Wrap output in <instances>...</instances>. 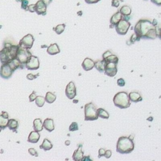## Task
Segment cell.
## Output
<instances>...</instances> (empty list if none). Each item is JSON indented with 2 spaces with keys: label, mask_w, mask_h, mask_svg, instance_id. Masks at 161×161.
<instances>
[{
  "label": "cell",
  "mask_w": 161,
  "mask_h": 161,
  "mask_svg": "<svg viewBox=\"0 0 161 161\" xmlns=\"http://www.w3.org/2000/svg\"><path fill=\"white\" fill-rule=\"evenodd\" d=\"M130 23L125 19L121 20L115 26L116 31H117V33L120 35H125L130 27Z\"/></svg>",
  "instance_id": "obj_7"
},
{
  "label": "cell",
  "mask_w": 161,
  "mask_h": 161,
  "mask_svg": "<svg viewBox=\"0 0 161 161\" xmlns=\"http://www.w3.org/2000/svg\"><path fill=\"white\" fill-rule=\"evenodd\" d=\"M8 122V118L3 117L2 115H0V127H2V130H4L7 127V124Z\"/></svg>",
  "instance_id": "obj_32"
},
{
  "label": "cell",
  "mask_w": 161,
  "mask_h": 161,
  "mask_svg": "<svg viewBox=\"0 0 161 161\" xmlns=\"http://www.w3.org/2000/svg\"><path fill=\"white\" fill-rule=\"evenodd\" d=\"M33 127L35 131L36 132H41L42 131L43 127V123L40 118H36L35 119L33 123Z\"/></svg>",
  "instance_id": "obj_21"
},
{
  "label": "cell",
  "mask_w": 161,
  "mask_h": 161,
  "mask_svg": "<svg viewBox=\"0 0 161 161\" xmlns=\"http://www.w3.org/2000/svg\"><path fill=\"white\" fill-rule=\"evenodd\" d=\"M47 53L50 56H54L59 53L60 52V50L58 46V45L57 43H52L51 44L50 46L47 47Z\"/></svg>",
  "instance_id": "obj_16"
},
{
  "label": "cell",
  "mask_w": 161,
  "mask_h": 161,
  "mask_svg": "<svg viewBox=\"0 0 161 161\" xmlns=\"http://www.w3.org/2000/svg\"><path fill=\"white\" fill-rule=\"evenodd\" d=\"M135 33L140 39H156L159 33V30H157V26L153 25L152 22L149 19H143L140 20L134 28Z\"/></svg>",
  "instance_id": "obj_1"
},
{
  "label": "cell",
  "mask_w": 161,
  "mask_h": 161,
  "mask_svg": "<svg viewBox=\"0 0 161 161\" xmlns=\"http://www.w3.org/2000/svg\"><path fill=\"white\" fill-rule=\"evenodd\" d=\"M40 137V135L38 132L33 131V132H31L29 134L27 140L30 143H32V144H36V143L39 142Z\"/></svg>",
  "instance_id": "obj_17"
},
{
  "label": "cell",
  "mask_w": 161,
  "mask_h": 161,
  "mask_svg": "<svg viewBox=\"0 0 161 161\" xmlns=\"http://www.w3.org/2000/svg\"><path fill=\"white\" fill-rule=\"evenodd\" d=\"M96 113L98 118L100 117L103 119H108L110 118V114L103 108H98L96 110Z\"/></svg>",
  "instance_id": "obj_24"
},
{
  "label": "cell",
  "mask_w": 161,
  "mask_h": 161,
  "mask_svg": "<svg viewBox=\"0 0 161 161\" xmlns=\"http://www.w3.org/2000/svg\"><path fill=\"white\" fill-rule=\"evenodd\" d=\"M39 147L40 149H43L45 151H48V150H50V149H52L53 145L50 142V141H49L47 139H45L42 142V145H40Z\"/></svg>",
  "instance_id": "obj_23"
},
{
  "label": "cell",
  "mask_w": 161,
  "mask_h": 161,
  "mask_svg": "<svg viewBox=\"0 0 161 161\" xmlns=\"http://www.w3.org/2000/svg\"><path fill=\"white\" fill-rule=\"evenodd\" d=\"M70 143V142L69 140H67V141L65 142V144H66V146H69Z\"/></svg>",
  "instance_id": "obj_50"
},
{
  "label": "cell",
  "mask_w": 161,
  "mask_h": 161,
  "mask_svg": "<svg viewBox=\"0 0 161 161\" xmlns=\"http://www.w3.org/2000/svg\"><path fill=\"white\" fill-rule=\"evenodd\" d=\"M13 72L14 71L8 63L3 64L2 67H0V76L4 79H7L10 78L12 76Z\"/></svg>",
  "instance_id": "obj_11"
},
{
  "label": "cell",
  "mask_w": 161,
  "mask_h": 161,
  "mask_svg": "<svg viewBox=\"0 0 161 161\" xmlns=\"http://www.w3.org/2000/svg\"><path fill=\"white\" fill-rule=\"evenodd\" d=\"M29 153L33 156H35V157H38L39 156V154L38 152H37V150H35V149L33 148H30L29 149Z\"/></svg>",
  "instance_id": "obj_36"
},
{
  "label": "cell",
  "mask_w": 161,
  "mask_h": 161,
  "mask_svg": "<svg viewBox=\"0 0 161 161\" xmlns=\"http://www.w3.org/2000/svg\"><path fill=\"white\" fill-rule=\"evenodd\" d=\"M117 65L113 62H106V66L104 68V74L109 77H114L117 74L118 69Z\"/></svg>",
  "instance_id": "obj_10"
},
{
  "label": "cell",
  "mask_w": 161,
  "mask_h": 161,
  "mask_svg": "<svg viewBox=\"0 0 161 161\" xmlns=\"http://www.w3.org/2000/svg\"><path fill=\"white\" fill-rule=\"evenodd\" d=\"M135 144L133 141V138L121 137L118 139L117 144V152L122 154H130L134 150Z\"/></svg>",
  "instance_id": "obj_3"
},
{
  "label": "cell",
  "mask_w": 161,
  "mask_h": 161,
  "mask_svg": "<svg viewBox=\"0 0 161 161\" xmlns=\"http://www.w3.org/2000/svg\"><path fill=\"white\" fill-rule=\"evenodd\" d=\"M35 12L39 15H46L47 12V6L42 0H39L35 4Z\"/></svg>",
  "instance_id": "obj_13"
},
{
  "label": "cell",
  "mask_w": 161,
  "mask_h": 161,
  "mask_svg": "<svg viewBox=\"0 0 161 161\" xmlns=\"http://www.w3.org/2000/svg\"><path fill=\"white\" fill-rule=\"evenodd\" d=\"M7 127L10 130H12L13 132H16L18 127H19V122L15 119L8 120Z\"/></svg>",
  "instance_id": "obj_22"
},
{
  "label": "cell",
  "mask_w": 161,
  "mask_h": 161,
  "mask_svg": "<svg viewBox=\"0 0 161 161\" xmlns=\"http://www.w3.org/2000/svg\"><path fill=\"white\" fill-rule=\"evenodd\" d=\"M114 104L121 109L128 108L130 106V101L127 92H119L116 94L113 98Z\"/></svg>",
  "instance_id": "obj_4"
},
{
  "label": "cell",
  "mask_w": 161,
  "mask_h": 161,
  "mask_svg": "<svg viewBox=\"0 0 161 161\" xmlns=\"http://www.w3.org/2000/svg\"><path fill=\"white\" fill-rule=\"evenodd\" d=\"M2 115L3 117L6 118H9V115H8V113L6 111H2Z\"/></svg>",
  "instance_id": "obj_49"
},
{
  "label": "cell",
  "mask_w": 161,
  "mask_h": 161,
  "mask_svg": "<svg viewBox=\"0 0 161 161\" xmlns=\"http://www.w3.org/2000/svg\"><path fill=\"white\" fill-rule=\"evenodd\" d=\"M106 62H113V63H115L116 64H118V58L117 56L113 55V54H110L108 57H106L103 59Z\"/></svg>",
  "instance_id": "obj_29"
},
{
  "label": "cell",
  "mask_w": 161,
  "mask_h": 161,
  "mask_svg": "<svg viewBox=\"0 0 161 161\" xmlns=\"http://www.w3.org/2000/svg\"><path fill=\"white\" fill-rule=\"evenodd\" d=\"M95 62L91 59L86 58L82 63V67L86 71L90 70L94 67Z\"/></svg>",
  "instance_id": "obj_14"
},
{
  "label": "cell",
  "mask_w": 161,
  "mask_h": 161,
  "mask_svg": "<svg viewBox=\"0 0 161 161\" xmlns=\"http://www.w3.org/2000/svg\"><path fill=\"white\" fill-rule=\"evenodd\" d=\"M39 76V73L36 75L33 74H27V76H26V78H27V79H29V80H32L36 79Z\"/></svg>",
  "instance_id": "obj_38"
},
{
  "label": "cell",
  "mask_w": 161,
  "mask_h": 161,
  "mask_svg": "<svg viewBox=\"0 0 161 161\" xmlns=\"http://www.w3.org/2000/svg\"><path fill=\"white\" fill-rule=\"evenodd\" d=\"M117 84L118 86H120V87H123V86H125V80L122 78H120V79H118L117 80Z\"/></svg>",
  "instance_id": "obj_39"
},
{
  "label": "cell",
  "mask_w": 161,
  "mask_h": 161,
  "mask_svg": "<svg viewBox=\"0 0 161 161\" xmlns=\"http://www.w3.org/2000/svg\"><path fill=\"white\" fill-rule=\"evenodd\" d=\"M42 1L44 3V4L46 5V6H48L52 2V0H42Z\"/></svg>",
  "instance_id": "obj_48"
},
{
  "label": "cell",
  "mask_w": 161,
  "mask_h": 161,
  "mask_svg": "<svg viewBox=\"0 0 161 161\" xmlns=\"http://www.w3.org/2000/svg\"><path fill=\"white\" fill-rule=\"evenodd\" d=\"M21 1H22V0H16L17 2H21Z\"/></svg>",
  "instance_id": "obj_51"
},
{
  "label": "cell",
  "mask_w": 161,
  "mask_h": 161,
  "mask_svg": "<svg viewBox=\"0 0 161 161\" xmlns=\"http://www.w3.org/2000/svg\"><path fill=\"white\" fill-rule=\"evenodd\" d=\"M43 127L49 132H52L55 129L53 120L51 118H46L43 123Z\"/></svg>",
  "instance_id": "obj_15"
},
{
  "label": "cell",
  "mask_w": 161,
  "mask_h": 161,
  "mask_svg": "<svg viewBox=\"0 0 161 161\" xmlns=\"http://www.w3.org/2000/svg\"><path fill=\"white\" fill-rule=\"evenodd\" d=\"M66 95L70 100H73L76 96V87L74 82L70 81L66 87Z\"/></svg>",
  "instance_id": "obj_12"
},
{
  "label": "cell",
  "mask_w": 161,
  "mask_h": 161,
  "mask_svg": "<svg viewBox=\"0 0 161 161\" xmlns=\"http://www.w3.org/2000/svg\"><path fill=\"white\" fill-rule=\"evenodd\" d=\"M119 12L123 16H129L132 13V9L128 6L124 5L121 7Z\"/></svg>",
  "instance_id": "obj_25"
},
{
  "label": "cell",
  "mask_w": 161,
  "mask_h": 161,
  "mask_svg": "<svg viewBox=\"0 0 161 161\" xmlns=\"http://www.w3.org/2000/svg\"><path fill=\"white\" fill-rule=\"evenodd\" d=\"M21 8L25 11H28V6L29 4V0H22Z\"/></svg>",
  "instance_id": "obj_33"
},
{
  "label": "cell",
  "mask_w": 161,
  "mask_h": 161,
  "mask_svg": "<svg viewBox=\"0 0 161 161\" xmlns=\"http://www.w3.org/2000/svg\"><path fill=\"white\" fill-rule=\"evenodd\" d=\"M2 127H0V132H2Z\"/></svg>",
  "instance_id": "obj_52"
},
{
  "label": "cell",
  "mask_w": 161,
  "mask_h": 161,
  "mask_svg": "<svg viewBox=\"0 0 161 161\" xmlns=\"http://www.w3.org/2000/svg\"><path fill=\"white\" fill-rule=\"evenodd\" d=\"M45 102H46V100H45V98L43 96H37L36 99H35V104H36L38 107H40V108L44 105Z\"/></svg>",
  "instance_id": "obj_30"
},
{
  "label": "cell",
  "mask_w": 161,
  "mask_h": 161,
  "mask_svg": "<svg viewBox=\"0 0 161 161\" xmlns=\"http://www.w3.org/2000/svg\"><path fill=\"white\" fill-rule=\"evenodd\" d=\"M111 52L110 50L108 51H106V52H104L103 54V59H104V58H106V57H108V56H110V54H111Z\"/></svg>",
  "instance_id": "obj_45"
},
{
  "label": "cell",
  "mask_w": 161,
  "mask_h": 161,
  "mask_svg": "<svg viewBox=\"0 0 161 161\" xmlns=\"http://www.w3.org/2000/svg\"><path fill=\"white\" fill-rule=\"evenodd\" d=\"M69 130L70 132H74V131L78 130H79V127H78L77 123L76 122H73L69 126Z\"/></svg>",
  "instance_id": "obj_34"
},
{
  "label": "cell",
  "mask_w": 161,
  "mask_h": 161,
  "mask_svg": "<svg viewBox=\"0 0 161 161\" xmlns=\"http://www.w3.org/2000/svg\"></svg>",
  "instance_id": "obj_53"
},
{
  "label": "cell",
  "mask_w": 161,
  "mask_h": 161,
  "mask_svg": "<svg viewBox=\"0 0 161 161\" xmlns=\"http://www.w3.org/2000/svg\"><path fill=\"white\" fill-rule=\"evenodd\" d=\"M111 6L113 7L118 8L120 6V2L118 0H112Z\"/></svg>",
  "instance_id": "obj_41"
},
{
  "label": "cell",
  "mask_w": 161,
  "mask_h": 161,
  "mask_svg": "<svg viewBox=\"0 0 161 161\" xmlns=\"http://www.w3.org/2000/svg\"><path fill=\"white\" fill-rule=\"evenodd\" d=\"M7 63L10 65V66L11 67V68L13 69V71L16 70L18 68L21 67V64L20 63V62L16 58H15L13 60L9 61L8 62H7Z\"/></svg>",
  "instance_id": "obj_27"
},
{
  "label": "cell",
  "mask_w": 161,
  "mask_h": 161,
  "mask_svg": "<svg viewBox=\"0 0 161 161\" xmlns=\"http://www.w3.org/2000/svg\"><path fill=\"white\" fill-rule=\"evenodd\" d=\"M66 28V25L65 24H60L56 26L55 28H53V30L57 34V35H60L64 32V30Z\"/></svg>",
  "instance_id": "obj_31"
},
{
  "label": "cell",
  "mask_w": 161,
  "mask_h": 161,
  "mask_svg": "<svg viewBox=\"0 0 161 161\" xmlns=\"http://www.w3.org/2000/svg\"><path fill=\"white\" fill-rule=\"evenodd\" d=\"M19 46L12 45L9 43H5L4 48L0 50V61L2 64H5L16 58V53Z\"/></svg>",
  "instance_id": "obj_2"
},
{
  "label": "cell",
  "mask_w": 161,
  "mask_h": 161,
  "mask_svg": "<svg viewBox=\"0 0 161 161\" xmlns=\"http://www.w3.org/2000/svg\"><path fill=\"white\" fill-rule=\"evenodd\" d=\"M106 66V62L103 59L102 60L97 61L94 63V67L100 73H103Z\"/></svg>",
  "instance_id": "obj_26"
},
{
  "label": "cell",
  "mask_w": 161,
  "mask_h": 161,
  "mask_svg": "<svg viewBox=\"0 0 161 161\" xmlns=\"http://www.w3.org/2000/svg\"><path fill=\"white\" fill-rule=\"evenodd\" d=\"M34 40L33 36L32 34H27L20 40L19 46L25 49H30L33 46Z\"/></svg>",
  "instance_id": "obj_9"
},
{
  "label": "cell",
  "mask_w": 161,
  "mask_h": 161,
  "mask_svg": "<svg viewBox=\"0 0 161 161\" xmlns=\"http://www.w3.org/2000/svg\"><path fill=\"white\" fill-rule=\"evenodd\" d=\"M96 108L93 103H89L84 106V120L94 121L98 119Z\"/></svg>",
  "instance_id": "obj_5"
},
{
  "label": "cell",
  "mask_w": 161,
  "mask_h": 161,
  "mask_svg": "<svg viewBox=\"0 0 161 161\" xmlns=\"http://www.w3.org/2000/svg\"><path fill=\"white\" fill-rule=\"evenodd\" d=\"M122 19L123 16L118 11L111 16L110 19V23L112 26H115L121 20H122Z\"/></svg>",
  "instance_id": "obj_20"
},
{
  "label": "cell",
  "mask_w": 161,
  "mask_h": 161,
  "mask_svg": "<svg viewBox=\"0 0 161 161\" xmlns=\"http://www.w3.org/2000/svg\"><path fill=\"white\" fill-rule=\"evenodd\" d=\"M140 39V38L139 37H138L135 33H133L130 38V42H131V43H133L135 41H139Z\"/></svg>",
  "instance_id": "obj_35"
},
{
  "label": "cell",
  "mask_w": 161,
  "mask_h": 161,
  "mask_svg": "<svg viewBox=\"0 0 161 161\" xmlns=\"http://www.w3.org/2000/svg\"><path fill=\"white\" fill-rule=\"evenodd\" d=\"M152 3H153L154 4L157 5V6H160L161 5V0H150Z\"/></svg>",
  "instance_id": "obj_46"
},
{
  "label": "cell",
  "mask_w": 161,
  "mask_h": 161,
  "mask_svg": "<svg viewBox=\"0 0 161 161\" xmlns=\"http://www.w3.org/2000/svg\"><path fill=\"white\" fill-rule=\"evenodd\" d=\"M84 1L87 4H94L99 2L100 0H84Z\"/></svg>",
  "instance_id": "obj_43"
},
{
  "label": "cell",
  "mask_w": 161,
  "mask_h": 161,
  "mask_svg": "<svg viewBox=\"0 0 161 161\" xmlns=\"http://www.w3.org/2000/svg\"><path fill=\"white\" fill-rule=\"evenodd\" d=\"M87 160L90 161V160H93L90 158V156H86V157H84L83 156V157L81 159V161H87Z\"/></svg>",
  "instance_id": "obj_47"
},
{
  "label": "cell",
  "mask_w": 161,
  "mask_h": 161,
  "mask_svg": "<svg viewBox=\"0 0 161 161\" xmlns=\"http://www.w3.org/2000/svg\"><path fill=\"white\" fill-rule=\"evenodd\" d=\"M106 150L104 149H100L98 151V158H100L104 156Z\"/></svg>",
  "instance_id": "obj_40"
},
{
  "label": "cell",
  "mask_w": 161,
  "mask_h": 161,
  "mask_svg": "<svg viewBox=\"0 0 161 161\" xmlns=\"http://www.w3.org/2000/svg\"><path fill=\"white\" fill-rule=\"evenodd\" d=\"M111 154H112V152H111V150H106L105 152V154H104V157L107 159H109L110 158V157L111 156Z\"/></svg>",
  "instance_id": "obj_42"
},
{
  "label": "cell",
  "mask_w": 161,
  "mask_h": 161,
  "mask_svg": "<svg viewBox=\"0 0 161 161\" xmlns=\"http://www.w3.org/2000/svg\"><path fill=\"white\" fill-rule=\"evenodd\" d=\"M128 98L130 101L133 103H138L142 101V97L138 92H131L128 94Z\"/></svg>",
  "instance_id": "obj_18"
},
{
  "label": "cell",
  "mask_w": 161,
  "mask_h": 161,
  "mask_svg": "<svg viewBox=\"0 0 161 161\" xmlns=\"http://www.w3.org/2000/svg\"><path fill=\"white\" fill-rule=\"evenodd\" d=\"M32 56V53L30 52L29 49H25L20 46L19 47L18 49L16 58L20 62L21 64V68L23 69L24 66H25V64L29 58Z\"/></svg>",
  "instance_id": "obj_6"
},
{
  "label": "cell",
  "mask_w": 161,
  "mask_h": 161,
  "mask_svg": "<svg viewBox=\"0 0 161 161\" xmlns=\"http://www.w3.org/2000/svg\"><path fill=\"white\" fill-rule=\"evenodd\" d=\"M35 4H32L30 5H29L28 6V11H29L31 13L35 12Z\"/></svg>",
  "instance_id": "obj_44"
},
{
  "label": "cell",
  "mask_w": 161,
  "mask_h": 161,
  "mask_svg": "<svg viewBox=\"0 0 161 161\" xmlns=\"http://www.w3.org/2000/svg\"><path fill=\"white\" fill-rule=\"evenodd\" d=\"M56 100V96L51 93V92H47L46 93V97H45V100L48 103H53Z\"/></svg>",
  "instance_id": "obj_28"
},
{
  "label": "cell",
  "mask_w": 161,
  "mask_h": 161,
  "mask_svg": "<svg viewBox=\"0 0 161 161\" xmlns=\"http://www.w3.org/2000/svg\"><path fill=\"white\" fill-rule=\"evenodd\" d=\"M25 67L30 70L39 69L40 67V61L38 57L32 55L26 61Z\"/></svg>",
  "instance_id": "obj_8"
},
{
  "label": "cell",
  "mask_w": 161,
  "mask_h": 161,
  "mask_svg": "<svg viewBox=\"0 0 161 161\" xmlns=\"http://www.w3.org/2000/svg\"><path fill=\"white\" fill-rule=\"evenodd\" d=\"M37 94H36V92L35 91H33L32 93L29 96V101L30 102H33L35 100V99H36L37 98Z\"/></svg>",
  "instance_id": "obj_37"
},
{
  "label": "cell",
  "mask_w": 161,
  "mask_h": 161,
  "mask_svg": "<svg viewBox=\"0 0 161 161\" xmlns=\"http://www.w3.org/2000/svg\"><path fill=\"white\" fill-rule=\"evenodd\" d=\"M83 156L84 152L82 150V146H80L76 150L74 151V152L73 155V159L75 161H80L81 160Z\"/></svg>",
  "instance_id": "obj_19"
}]
</instances>
